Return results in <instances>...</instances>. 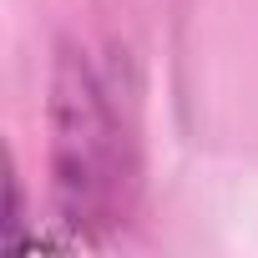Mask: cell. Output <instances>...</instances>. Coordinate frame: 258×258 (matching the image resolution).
<instances>
[{
    "label": "cell",
    "instance_id": "6da1fadb",
    "mask_svg": "<svg viewBox=\"0 0 258 258\" xmlns=\"http://www.w3.org/2000/svg\"><path fill=\"white\" fill-rule=\"evenodd\" d=\"M137 126L111 61L86 46H61L51 81V198L66 228L101 233L132 213Z\"/></svg>",
    "mask_w": 258,
    "mask_h": 258
}]
</instances>
